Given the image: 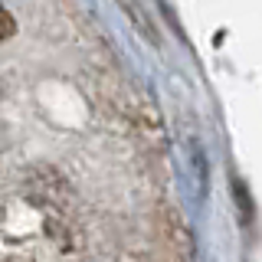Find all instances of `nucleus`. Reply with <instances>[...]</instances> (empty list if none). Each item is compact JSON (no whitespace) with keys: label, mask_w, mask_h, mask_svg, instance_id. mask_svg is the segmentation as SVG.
Returning <instances> with one entry per match:
<instances>
[{"label":"nucleus","mask_w":262,"mask_h":262,"mask_svg":"<svg viewBox=\"0 0 262 262\" xmlns=\"http://www.w3.org/2000/svg\"><path fill=\"white\" fill-rule=\"evenodd\" d=\"M13 30H16V23H13V16L0 7V39H7V36H13Z\"/></svg>","instance_id":"1"}]
</instances>
